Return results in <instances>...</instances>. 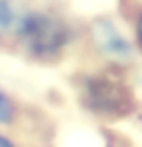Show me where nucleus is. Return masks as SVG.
<instances>
[{
	"label": "nucleus",
	"mask_w": 142,
	"mask_h": 147,
	"mask_svg": "<svg viewBox=\"0 0 142 147\" xmlns=\"http://www.w3.org/2000/svg\"><path fill=\"white\" fill-rule=\"evenodd\" d=\"M136 38H138V44L142 49V13L138 15V21H136Z\"/></svg>",
	"instance_id": "423d86ee"
},
{
	"label": "nucleus",
	"mask_w": 142,
	"mask_h": 147,
	"mask_svg": "<svg viewBox=\"0 0 142 147\" xmlns=\"http://www.w3.org/2000/svg\"><path fill=\"white\" fill-rule=\"evenodd\" d=\"M29 15L25 0H0V40H19Z\"/></svg>",
	"instance_id": "20e7f679"
},
{
	"label": "nucleus",
	"mask_w": 142,
	"mask_h": 147,
	"mask_svg": "<svg viewBox=\"0 0 142 147\" xmlns=\"http://www.w3.org/2000/svg\"><path fill=\"white\" fill-rule=\"evenodd\" d=\"M0 147H17V145L13 143L6 135H2V132H0Z\"/></svg>",
	"instance_id": "0eeeda50"
},
{
	"label": "nucleus",
	"mask_w": 142,
	"mask_h": 147,
	"mask_svg": "<svg viewBox=\"0 0 142 147\" xmlns=\"http://www.w3.org/2000/svg\"><path fill=\"white\" fill-rule=\"evenodd\" d=\"M94 44L96 49L109 59H127L132 55V46L127 42V38L117 30V25L107 21V19H98L92 28Z\"/></svg>",
	"instance_id": "7ed1b4c3"
},
{
	"label": "nucleus",
	"mask_w": 142,
	"mask_h": 147,
	"mask_svg": "<svg viewBox=\"0 0 142 147\" xmlns=\"http://www.w3.org/2000/svg\"><path fill=\"white\" fill-rule=\"evenodd\" d=\"M17 116V105L11 99V95L0 88V124H11Z\"/></svg>",
	"instance_id": "39448f33"
},
{
	"label": "nucleus",
	"mask_w": 142,
	"mask_h": 147,
	"mask_svg": "<svg viewBox=\"0 0 142 147\" xmlns=\"http://www.w3.org/2000/svg\"><path fill=\"white\" fill-rule=\"evenodd\" d=\"M67 40H69V28L65 25L63 19H59L52 13H38V11H31L27 23L19 36L21 46L38 59H48L59 55L65 49Z\"/></svg>",
	"instance_id": "f03ea898"
},
{
	"label": "nucleus",
	"mask_w": 142,
	"mask_h": 147,
	"mask_svg": "<svg viewBox=\"0 0 142 147\" xmlns=\"http://www.w3.org/2000/svg\"><path fill=\"white\" fill-rule=\"evenodd\" d=\"M79 101L98 118H123L134 109V95L109 74H92L79 82Z\"/></svg>",
	"instance_id": "f257e3e1"
}]
</instances>
